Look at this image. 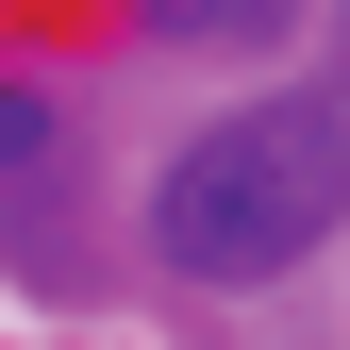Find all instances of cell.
<instances>
[{"label":"cell","instance_id":"obj_3","mask_svg":"<svg viewBox=\"0 0 350 350\" xmlns=\"http://www.w3.org/2000/svg\"><path fill=\"white\" fill-rule=\"evenodd\" d=\"M51 150V100H33V83H0V167H33Z\"/></svg>","mask_w":350,"mask_h":350},{"label":"cell","instance_id":"obj_1","mask_svg":"<svg viewBox=\"0 0 350 350\" xmlns=\"http://www.w3.org/2000/svg\"><path fill=\"white\" fill-rule=\"evenodd\" d=\"M350 217V100L334 83H284V100H234L217 134L167 150V184H150V250L184 284H267L300 267Z\"/></svg>","mask_w":350,"mask_h":350},{"label":"cell","instance_id":"obj_2","mask_svg":"<svg viewBox=\"0 0 350 350\" xmlns=\"http://www.w3.org/2000/svg\"><path fill=\"white\" fill-rule=\"evenodd\" d=\"M134 17L167 33V51H284L300 0H134Z\"/></svg>","mask_w":350,"mask_h":350}]
</instances>
